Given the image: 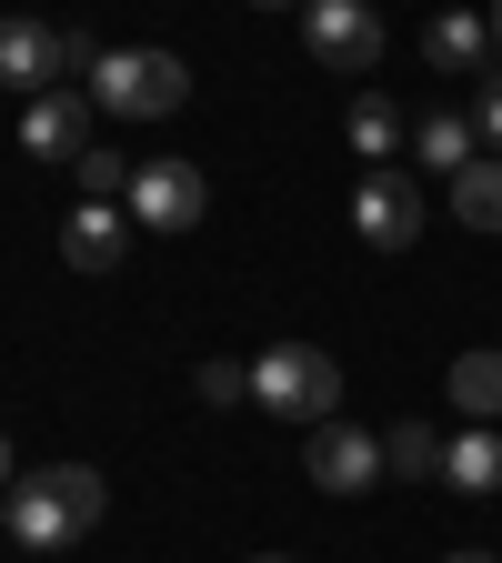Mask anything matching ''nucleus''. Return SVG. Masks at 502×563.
Listing matches in <instances>:
<instances>
[{"mask_svg":"<svg viewBox=\"0 0 502 563\" xmlns=\"http://www.w3.org/2000/svg\"><path fill=\"white\" fill-rule=\"evenodd\" d=\"M101 514H111V483L91 463H41V473H21L11 493H0V523H11V543H31V553H70Z\"/></svg>","mask_w":502,"mask_h":563,"instance_id":"obj_1","label":"nucleus"},{"mask_svg":"<svg viewBox=\"0 0 502 563\" xmlns=\"http://www.w3.org/2000/svg\"><path fill=\"white\" fill-rule=\"evenodd\" d=\"M252 402L281 412V422H332L342 363H332L322 342H271V352H252Z\"/></svg>","mask_w":502,"mask_h":563,"instance_id":"obj_2","label":"nucleus"},{"mask_svg":"<svg viewBox=\"0 0 502 563\" xmlns=\"http://www.w3.org/2000/svg\"><path fill=\"white\" fill-rule=\"evenodd\" d=\"M91 101H101L111 121H171V111L191 101V70H181V51H101Z\"/></svg>","mask_w":502,"mask_h":563,"instance_id":"obj_3","label":"nucleus"},{"mask_svg":"<svg viewBox=\"0 0 502 563\" xmlns=\"http://www.w3.org/2000/svg\"><path fill=\"white\" fill-rule=\"evenodd\" d=\"M302 51L322 70H342V81H372L382 60V11L372 0H302Z\"/></svg>","mask_w":502,"mask_h":563,"instance_id":"obj_4","label":"nucleus"},{"mask_svg":"<svg viewBox=\"0 0 502 563\" xmlns=\"http://www.w3.org/2000/svg\"><path fill=\"white\" fill-rule=\"evenodd\" d=\"M422 211H433V201H422V181L392 172V162L352 181V232H362L372 252H412V242H422Z\"/></svg>","mask_w":502,"mask_h":563,"instance_id":"obj_5","label":"nucleus"},{"mask_svg":"<svg viewBox=\"0 0 502 563\" xmlns=\"http://www.w3.org/2000/svg\"><path fill=\"white\" fill-rule=\"evenodd\" d=\"M201 211H211L201 162H141V172H131V222H141V232H191Z\"/></svg>","mask_w":502,"mask_h":563,"instance_id":"obj_6","label":"nucleus"},{"mask_svg":"<svg viewBox=\"0 0 502 563\" xmlns=\"http://www.w3.org/2000/svg\"><path fill=\"white\" fill-rule=\"evenodd\" d=\"M302 473H312L322 493H372V483H382V433H362V422H312Z\"/></svg>","mask_w":502,"mask_h":563,"instance_id":"obj_7","label":"nucleus"},{"mask_svg":"<svg viewBox=\"0 0 502 563\" xmlns=\"http://www.w3.org/2000/svg\"><path fill=\"white\" fill-rule=\"evenodd\" d=\"M91 111H101L91 91H60V81H51V91L21 101V141H31L41 162H81V152H91Z\"/></svg>","mask_w":502,"mask_h":563,"instance_id":"obj_8","label":"nucleus"},{"mask_svg":"<svg viewBox=\"0 0 502 563\" xmlns=\"http://www.w3.org/2000/svg\"><path fill=\"white\" fill-rule=\"evenodd\" d=\"M492 21L482 11H433V31H422V60H433L443 70V81H482V70H492Z\"/></svg>","mask_w":502,"mask_h":563,"instance_id":"obj_9","label":"nucleus"},{"mask_svg":"<svg viewBox=\"0 0 502 563\" xmlns=\"http://www.w3.org/2000/svg\"><path fill=\"white\" fill-rule=\"evenodd\" d=\"M0 81H11L21 101L51 91V81H60V31H41V21H21V11H0Z\"/></svg>","mask_w":502,"mask_h":563,"instance_id":"obj_10","label":"nucleus"},{"mask_svg":"<svg viewBox=\"0 0 502 563\" xmlns=\"http://www.w3.org/2000/svg\"><path fill=\"white\" fill-rule=\"evenodd\" d=\"M60 252H70V272H121V252H131L121 201H81V211L60 222Z\"/></svg>","mask_w":502,"mask_h":563,"instance_id":"obj_11","label":"nucleus"},{"mask_svg":"<svg viewBox=\"0 0 502 563\" xmlns=\"http://www.w3.org/2000/svg\"><path fill=\"white\" fill-rule=\"evenodd\" d=\"M443 201H453L462 232H502V152H492V162H462V172L443 181Z\"/></svg>","mask_w":502,"mask_h":563,"instance_id":"obj_12","label":"nucleus"},{"mask_svg":"<svg viewBox=\"0 0 502 563\" xmlns=\"http://www.w3.org/2000/svg\"><path fill=\"white\" fill-rule=\"evenodd\" d=\"M412 162H433V172L453 181L462 162H482V131H472L462 111H422V121H412Z\"/></svg>","mask_w":502,"mask_h":563,"instance_id":"obj_13","label":"nucleus"},{"mask_svg":"<svg viewBox=\"0 0 502 563\" xmlns=\"http://www.w3.org/2000/svg\"><path fill=\"white\" fill-rule=\"evenodd\" d=\"M443 483H453V493H502V422H472V433H453Z\"/></svg>","mask_w":502,"mask_h":563,"instance_id":"obj_14","label":"nucleus"},{"mask_svg":"<svg viewBox=\"0 0 502 563\" xmlns=\"http://www.w3.org/2000/svg\"><path fill=\"white\" fill-rule=\"evenodd\" d=\"M342 131H352V152H362V162H392L402 152V141H412V121L382 101V91H352V111H342Z\"/></svg>","mask_w":502,"mask_h":563,"instance_id":"obj_15","label":"nucleus"},{"mask_svg":"<svg viewBox=\"0 0 502 563\" xmlns=\"http://www.w3.org/2000/svg\"><path fill=\"white\" fill-rule=\"evenodd\" d=\"M443 393H453V402H462L472 422H502V352H453Z\"/></svg>","mask_w":502,"mask_h":563,"instance_id":"obj_16","label":"nucleus"},{"mask_svg":"<svg viewBox=\"0 0 502 563\" xmlns=\"http://www.w3.org/2000/svg\"><path fill=\"white\" fill-rule=\"evenodd\" d=\"M443 433H433V422H392V433H382V473H402V483H433L443 473Z\"/></svg>","mask_w":502,"mask_h":563,"instance_id":"obj_17","label":"nucleus"},{"mask_svg":"<svg viewBox=\"0 0 502 563\" xmlns=\"http://www.w3.org/2000/svg\"><path fill=\"white\" fill-rule=\"evenodd\" d=\"M131 172H141V162H121V152H81V162H70L81 201H131Z\"/></svg>","mask_w":502,"mask_h":563,"instance_id":"obj_18","label":"nucleus"},{"mask_svg":"<svg viewBox=\"0 0 502 563\" xmlns=\"http://www.w3.org/2000/svg\"><path fill=\"white\" fill-rule=\"evenodd\" d=\"M201 402H252V363H201Z\"/></svg>","mask_w":502,"mask_h":563,"instance_id":"obj_19","label":"nucleus"},{"mask_svg":"<svg viewBox=\"0 0 502 563\" xmlns=\"http://www.w3.org/2000/svg\"><path fill=\"white\" fill-rule=\"evenodd\" d=\"M472 131L502 152V70H482V101H472Z\"/></svg>","mask_w":502,"mask_h":563,"instance_id":"obj_20","label":"nucleus"},{"mask_svg":"<svg viewBox=\"0 0 502 563\" xmlns=\"http://www.w3.org/2000/svg\"><path fill=\"white\" fill-rule=\"evenodd\" d=\"M60 70H81V81H91V70H101V41L91 31H60Z\"/></svg>","mask_w":502,"mask_h":563,"instance_id":"obj_21","label":"nucleus"},{"mask_svg":"<svg viewBox=\"0 0 502 563\" xmlns=\"http://www.w3.org/2000/svg\"><path fill=\"white\" fill-rule=\"evenodd\" d=\"M11 483H21V473H11V443H0V493H11Z\"/></svg>","mask_w":502,"mask_h":563,"instance_id":"obj_22","label":"nucleus"},{"mask_svg":"<svg viewBox=\"0 0 502 563\" xmlns=\"http://www.w3.org/2000/svg\"><path fill=\"white\" fill-rule=\"evenodd\" d=\"M482 21H492V41H502V0H492V11H482Z\"/></svg>","mask_w":502,"mask_h":563,"instance_id":"obj_23","label":"nucleus"},{"mask_svg":"<svg viewBox=\"0 0 502 563\" xmlns=\"http://www.w3.org/2000/svg\"><path fill=\"white\" fill-rule=\"evenodd\" d=\"M443 563H492V553H443Z\"/></svg>","mask_w":502,"mask_h":563,"instance_id":"obj_24","label":"nucleus"},{"mask_svg":"<svg viewBox=\"0 0 502 563\" xmlns=\"http://www.w3.org/2000/svg\"><path fill=\"white\" fill-rule=\"evenodd\" d=\"M252 563H292V553H252Z\"/></svg>","mask_w":502,"mask_h":563,"instance_id":"obj_25","label":"nucleus"},{"mask_svg":"<svg viewBox=\"0 0 502 563\" xmlns=\"http://www.w3.org/2000/svg\"><path fill=\"white\" fill-rule=\"evenodd\" d=\"M261 11H281V0H261Z\"/></svg>","mask_w":502,"mask_h":563,"instance_id":"obj_26","label":"nucleus"}]
</instances>
